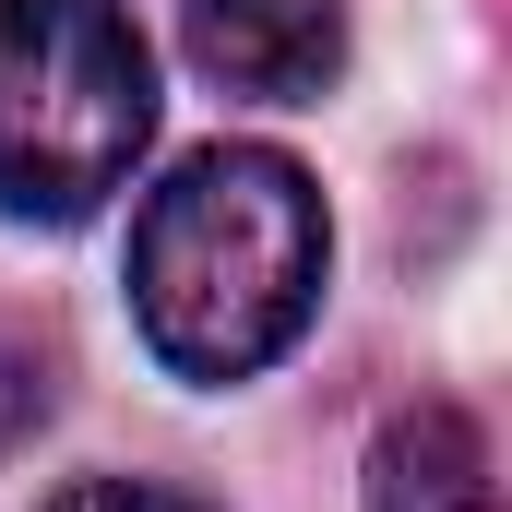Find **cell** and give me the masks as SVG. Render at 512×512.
I'll return each instance as SVG.
<instances>
[{"label":"cell","mask_w":512,"mask_h":512,"mask_svg":"<svg viewBox=\"0 0 512 512\" xmlns=\"http://www.w3.org/2000/svg\"><path fill=\"white\" fill-rule=\"evenodd\" d=\"M36 417H48V358L24 334H0V465L36 441Z\"/></svg>","instance_id":"5b68a950"},{"label":"cell","mask_w":512,"mask_h":512,"mask_svg":"<svg viewBox=\"0 0 512 512\" xmlns=\"http://www.w3.org/2000/svg\"><path fill=\"white\" fill-rule=\"evenodd\" d=\"M179 48L227 96L310 108L346 72V0H179Z\"/></svg>","instance_id":"3957f363"},{"label":"cell","mask_w":512,"mask_h":512,"mask_svg":"<svg viewBox=\"0 0 512 512\" xmlns=\"http://www.w3.org/2000/svg\"><path fill=\"white\" fill-rule=\"evenodd\" d=\"M322 191L274 143H203L131 215V310L179 382H251L322 310Z\"/></svg>","instance_id":"6da1fadb"},{"label":"cell","mask_w":512,"mask_h":512,"mask_svg":"<svg viewBox=\"0 0 512 512\" xmlns=\"http://www.w3.org/2000/svg\"><path fill=\"white\" fill-rule=\"evenodd\" d=\"M48 512H203V501H179V489H155V477H84V489H60Z\"/></svg>","instance_id":"8992f818"},{"label":"cell","mask_w":512,"mask_h":512,"mask_svg":"<svg viewBox=\"0 0 512 512\" xmlns=\"http://www.w3.org/2000/svg\"><path fill=\"white\" fill-rule=\"evenodd\" d=\"M370 512H489V429L465 405H405L370 453Z\"/></svg>","instance_id":"277c9868"},{"label":"cell","mask_w":512,"mask_h":512,"mask_svg":"<svg viewBox=\"0 0 512 512\" xmlns=\"http://www.w3.org/2000/svg\"><path fill=\"white\" fill-rule=\"evenodd\" d=\"M155 143V60L131 0H0V215L84 227Z\"/></svg>","instance_id":"7a4b0ae2"}]
</instances>
